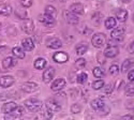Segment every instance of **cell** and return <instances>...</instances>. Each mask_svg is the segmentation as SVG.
Returning <instances> with one entry per match:
<instances>
[{"instance_id":"obj_1","label":"cell","mask_w":134,"mask_h":120,"mask_svg":"<svg viewBox=\"0 0 134 120\" xmlns=\"http://www.w3.org/2000/svg\"><path fill=\"white\" fill-rule=\"evenodd\" d=\"M24 104L30 112H38L39 110H41L43 103L38 99H28L25 101Z\"/></svg>"},{"instance_id":"obj_2","label":"cell","mask_w":134,"mask_h":120,"mask_svg":"<svg viewBox=\"0 0 134 120\" xmlns=\"http://www.w3.org/2000/svg\"><path fill=\"white\" fill-rule=\"evenodd\" d=\"M106 42V37L104 33H96L93 35L92 39H91V43L92 45L97 48H101L103 47V45L105 44Z\"/></svg>"},{"instance_id":"obj_3","label":"cell","mask_w":134,"mask_h":120,"mask_svg":"<svg viewBox=\"0 0 134 120\" xmlns=\"http://www.w3.org/2000/svg\"><path fill=\"white\" fill-rule=\"evenodd\" d=\"M20 28L27 35L32 33V31L35 30V24H33V20L30 19V18L24 19L23 21H21V24H20Z\"/></svg>"},{"instance_id":"obj_4","label":"cell","mask_w":134,"mask_h":120,"mask_svg":"<svg viewBox=\"0 0 134 120\" xmlns=\"http://www.w3.org/2000/svg\"><path fill=\"white\" fill-rule=\"evenodd\" d=\"M20 89L23 90L24 92L27 93H32L39 89V85L37 83H32V82H26L24 84H21Z\"/></svg>"},{"instance_id":"obj_5","label":"cell","mask_w":134,"mask_h":120,"mask_svg":"<svg viewBox=\"0 0 134 120\" xmlns=\"http://www.w3.org/2000/svg\"><path fill=\"white\" fill-rule=\"evenodd\" d=\"M46 108L52 113H58L61 111V104L55 99H48L46 102Z\"/></svg>"},{"instance_id":"obj_6","label":"cell","mask_w":134,"mask_h":120,"mask_svg":"<svg viewBox=\"0 0 134 120\" xmlns=\"http://www.w3.org/2000/svg\"><path fill=\"white\" fill-rule=\"evenodd\" d=\"M39 20L43 25H45L47 27H53L55 26L56 24V20H55V17L51 16V15H47V14H44V15H40L39 16Z\"/></svg>"},{"instance_id":"obj_7","label":"cell","mask_w":134,"mask_h":120,"mask_svg":"<svg viewBox=\"0 0 134 120\" xmlns=\"http://www.w3.org/2000/svg\"><path fill=\"white\" fill-rule=\"evenodd\" d=\"M125 32H126V28L125 27H117V28H114V30L111 31V39L114 40H117V41H120L124 39V36H125Z\"/></svg>"},{"instance_id":"obj_8","label":"cell","mask_w":134,"mask_h":120,"mask_svg":"<svg viewBox=\"0 0 134 120\" xmlns=\"http://www.w3.org/2000/svg\"><path fill=\"white\" fill-rule=\"evenodd\" d=\"M46 46L52 49H58L62 46V42L58 38H49L46 41Z\"/></svg>"},{"instance_id":"obj_9","label":"cell","mask_w":134,"mask_h":120,"mask_svg":"<svg viewBox=\"0 0 134 120\" xmlns=\"http://www.w3.org/2000/svg\"><path fill=\"white\" fill-rule=\"evenodd\" d=\"M54 76H55V69H54L53 67L47 68L45 71L43 72V76H42L43 82L45 83V84L51 83V82H52V79L54 78Z\"/></svg>"},{"instance_id":"obj_10","label":"cell","mask_w":134,"mask_h":120,"mask_svg":"<svg viewBox=\"0 0 134 120\" xmlns=\"http://www.w3.org/2000/svg\"><path fill=\"white\" fill-rule=\"evenodd\" d=\"M53 59H54L55 62H57V63H64V62H66L69 60V55L65 52H58V53L54 54Z\"/></svg>"},{"instance_id":"obj_11","label":"cell","mask_w":134,"mask_h":120,"mask_svg":"<svg viewBox=\"0 0 134 120\" xmlns=\"http://www.w3.org/2000/svg\"><path fill=\"white\" fill-rule=\"evenodd\" d=\"M14 84V77L11 75H4L0 77V86L2 88H9Z\"/></svg>"},{"instance_id":"obj_12","label":"cell","mask_w":134,"mask_h":120,"mask_svg":"<svg viewBox=\"0 0 134 120\" xmlns=\"http://www.w3.org/2000/svg\"><path fill=\"white\" fill-rule=\"evenodd\" d=\"M103 54H104V56L106 58H114V57H116L118 54H119V49H118L117 46L110 45V46H108V47H106L104 49V53Z\"/></svg>"},{"instance_id":"obj_13","label":"cell","mask_w":134,"mask_h":120,"mask_svg":"<svg viewBox=\"0 0 134 120\" xmlns=\"http://www.w3.org/2000/svg\"><path fill=\"white\" fill-rule=\"evenodd\" d=\"M64 16H65V20H66V23H69L70 25H76V24H79V17H77L76 14L72 13L71 11L69 12V11H65L64 12Z\"/></svg>"},{"instance_id":"obj_14","label":"cell","mask_w":134,"mask_h":120,"mask_svg":"<svg viewBox=\"0 0 134 120\" xmlns=\"http://www.w3.org/2000/svg\"><path fill=\"white\" fill-rule=\"evenodd\" d=\"M65 87V81L63 78H57L52 83V90L54 91H59L61 89H63Z\"/></svg>"},{"instance_id":"obj_15","label":"cell","mask_w":134,"mask_h":120,"mask_svg":"<svg viewBox=\"0 0 134 120\" xmlns=\"http://www.w3.org/2000/svg\"><path fill=\"white\" fill-rule=\"evenodd\" d=\"M84 10L85 9H84V5L82 3H73L70 7V11L72 13L76 14V15H83L85 13Z\"/></svg>"},{"instance_id":"obj_16","label":"cell","mask_w":134,"mask_h":120,"mask_svg":"<svg viewBox=\"0 0 134 120\" xmlns=\"http://www.w3.org/2000/svg\"><path fill=\"white\" fill-rule=\"evenodd\" d=\"M116 18L120 23H125L128 18V11L125 9H118L116 11Z\"/></svg>"},{"instance_id":"obj_17","label":"cell","mask_w":134,"mask_h":120,"mask_svg":"<svg viewBox=\"0 0 134 120\" xmlns=\"http://www.w3.org/2000/svg\"><path fill=\"white\" fill-rule=\"evenodd\" d=\"M16 107H17V104L15 102H7L2 106V112L4 114H11Z\"/></svg>"},{"instance_id":"obj_18","label":"cell","mask_w":134,"mask_h":120,"mask_svg":"<svg viewBox=\"0 0 134 120\" xmlns=\"http://www.w3.org/2000/svg\"><path fill=\"white\" fill-rule=\"evenodd\" d=\"M21 45H23L25 50H28V52H30V50H32L33 48H35V43H33L32 39H30V38L24 39L23 41H21Z\"/></svg>"},{"instance_id":"obj_19","label":"cell","mask_w":134,"mask_h":120,"mask_svg":"<svg viewBox=\"0 0 134 120\" xmlns=\"http://www.w3.org/2000/svg\"><path fill=\"white\" fill-rule=\"evenodd\" d=\"M16 64V60L13 58V57H5L2 61V67L3 69H10V68H12L14 67V65Z\"/></svg>"},{"instance_id":"obj_20","label":"cell","mask_w":134,"mask_h":120,"mask_svg":"<svg viewBox=\"0 0 134 120\" xmlns=\"http://www.w3.org/2000/svg\"><path fill=\"white\" fill-rule=\"evenodd\" d=\"M13 12V9L10 4H2L0 7V14L3 16H9Z\"/></svg>"},{"instance_id":"obj_21","label":"cell","mask_w":134,"mask_h":120,"mask_svg":"<svg viewBox=\"0 0 134 120\" xmlns=\"http://www.w3.org/2000/svg\"><path fill=\"white\" fill-rule=\"evenodd\" d=\"M133 64H134V62H133L132 59H126L121 64V72L122 73H127L133 67Z\"/></svg>"},{"instance_id":"obj_22","label":"cell","mask_w":134,"mask_h":120,"mask_svg":"<svg viewBox=\"0 0 134 120\" xmlns=\"http://www.w3.org/2000/svg\"><path fill=\"white\" fill-rule=\"evenodd\" d=\"M90 105H91V107L93 108L94 111L98 112L99 110H101V108H102L105 104H104V102H103L101 99H96V100L91 101V104H90Z\"/></svg>"},{"instance_id":"obj_23","label":"cell","mask_w":134,"mask_h":120,"mask_svg":"<svg viewBox=\"0 0 134 120\" xmlns=\"http://www.w3.org/2000/svg\"><path fill=\"white\" fill-rule=\"evenodd\" d=\"M33 65H35V69L37 70H43L46 65V60L44 58H38L33 63Z\"/></svg>"},{"instance_id":"obj_24","label":"cell","mask_w":134,"mask_h":120,"mask_svg":"<svg viewBox=\"0 0 134 120\" xmlns=\"http://www.w3.org/2000/svg\"><path fill=\"white\" fill-rule=\"evenodd\" d=\"M104 25L106 29H114L116 27V19L114 17H107L104 21Z\"/></svg>"},{"instance_id":"obj_25","label":"cell","mask_w":134,"mask_h":120,"mask_svg":"<svg viewBox=\"0 0 134 120\" xmlns=\"http://www.w3.org/2000/svg\"><path fill=\"white\" fill-rule=\"evenodd\" d=\"M88 50V45L87 43H81L76 46V54L77 55H84L86 54V52Z\"/></svg>"},{"instance_id":"obj_26","label":"cell","mask_w":134,"mask_h":120,"mask_svg":"<svg viewBox=\"0 0 134 120\" xmlns=\"http://www.w3.org/2000/svg\"><path fill=\"white\" fill-rule=\"evenodd\" d=\"M12 52H13V55L16 56L17 58H19V59L25 58V52H24V49L21 48V47L16 46V47H14V48L12 49Z\"/></svg>"},{"instance_id":"obj_27","label":"cell","mask_w":134,"mask_h":120,"mask_svg":"<svg viewBox=\"0 0 134 120\" xmlns=\"http://www.w3.org/2000/svg\"><path fill=\"white\" fill-rule=\"evenodd\" d=\"M25 114V110H24V107H21V106H17L15 110L11 113V115H12L15 119H17V118H19V117H21Z\"/></svg>"},{"instance_id":"obj_28","label":"cell","mask_w":134,"mask_h":120,"mask_svg":"<svg viewBox=\"0 0 134 120\" xmlns=\"http://www.w3.org/2000/svg\"><path fill=\"white\" fill-rule=\"evenodd\" d=\"M15 15L19 19H26L27 18V11L21 9V8H17L15 10Z\"/></svg>"},{"instance_id":"obj_29","label":"cell","mask_w":134,"mask_h":120,"mask_svg":"<svg viewBox=\"0 0 134 120\" xmlns=\"http://www.w3.org/2000/svg\"><path fill=\"white\" fill-rule=\"evenodd\" d=\"M45 14L56 17V15H57V10L53 5H47V7H45Z\"/></svg>"},{"instance_id":"obj_30","label":"cell","mask_w":134,"mask_h":120,"mask_svg":"<svg viewBox=\"0 0 134 120\" xmlns=\"http://www.w3.org/2000/svg\"><path fill=\"white\" fill-rule=\"evenodd\" d=\"M87 78H88V75H87V73H85V72H81L79 75L76 76V81H77V83H79V84H84V83H86Z\"/></svg>"},{"instance_id":"obj_31","label":"cell","mask_w":134,"mask_h":120,"mask_svg":"<svg viewBox=\"0 0 134 120\" xmlns=\"http://www.w3.org/2000/svg\"><path fill=\"white\" fill-rule=\"evenodd\" d=\"M102 18H103V15L100 13V12H96V13L92 15V21H93L96 25H100V24H101Z\"/></svg>"},{"instance_id":"obj_32","label":"cell","mask_w":134,"mask_h":120,"mask_svg":"<svg viewBox=\"0 0 134 120\" xmlns=\"http://www.w3.org/2000/svg\"><path fill=\"white\" fill-rule=\"evenodd\" d=\"M103 87H104V82L102 79H98L92 83V88L94 90H100V89H102Z\"/></svg>"},{"instance_id":"obj_33","label":"cell","mask_w":134,"mask_h":120,"mask_svg":"<svg viewBox=\"0 0 134 120\" xmlns=\"http://www.w3.org/2000/svg\"><path fill=\"white\" fill-rule=\"evenodd\" d=\"M125 92H126V95H128V96L134 95V84H129V85L126 87Z\"/></svg>"},{"instance_id":"obj_34","label":"cell","mask_w":134,"mask_h":120,"mask_svg":"<svg viewBox=\"0 0 134 120\" xmlns=\"http://www.w3.org/2000/svg\"><path fill=\"white\" fill-rule=\"evenodd\" d=\"M92 73H93V76H94V77H97V78H101L102 76H103V74H104L103 70L101 68H99V67L94 68L93 71H92Z\"/></svg>"},{"instance_id":"obj_35","label":"cell","mask_w":134,"mask_h":120,"mask_svg":"<svg viewBox=\"0 0 134 120\" xmlns=\"http://www.w3.org/2000/svg\"><path fill=\"white\" fill-rule=\"evenodd\" d=\"M119 73V67L117 64H113V65H110V68H109V74L111 76H115Z\"/></svg>"},{"instance_id":"obj_36","label":"cell","mask_w":134,"mask_h":120,"mask_svg":"<svg viewBox=\"0 0 134 120\" xmlns=\"http://www.w3.org/2000/svg\"><path fill=\"white\" fill-rule=\"evenodd\" d=\"M82 112V106L80 104H73L71 106V113L72 114H80Z\"/></svg>"},{"instance_id":"obj_37","label":"cell","mask_w":134,"mask_h":120,"mask_svg":"<svg viewBox=\"0 0 134 120\" xmlns=\"http://www.w3.org/2000/svg\"><path fill=\"white\" fill-rule=\"evenodd\" d=\"M75 65H76L77 68L82 69V68H84L85 65H86V60H85L84 58H80V59H77V60H76V62H75Z\"/></svg>"},{"instance_id":"obj_38","label":"cell","mask_w":134,"mask_h":120,"mask_svg":"<svg viewBox=\"0 0 134 120\" xmlns=\"http://www.w3.org/2000/svg\"><path fill=\"white\" fill-rule=\"evenodd\" d=\"M113 90H114V86L111 85V84H108L106 87H104V93H106V94H110L111 92H113Z\"/></svg>"},{"instance_id":"obj_39","label":"cell","mask_w":134,"mask_h":120,"mask_svg":"<svg viewBox=\"0 0 134 120\" xmlns=\"http://www.w3.org/2000/svg\"><path fill=\"white\" fill-rule=\"evenodd\" d=\"M98 112H99V114L101 115V116H102V115H107V114L109 113V107L106 106V105H104V106L101 108V110H99Z\"/></svg>"},{"instance_id":"obj_40","label":"cell","mask_w":134,"mask_h":120,"mask_svg":"<svg viewBox=\"0 0 134 120\" xmlns=\"http://www.w3.org/2000/svg\"><path fill=\"white\" fill-rule=\"evenodd\" d=\"M32 1L33 0H20V3L24 8H29L32 5Z\"/></svg>"},{"instance_id":"obj_41","label":"cell","mask_w":134,"mask_h":120,"mask_svg":"<svg viewBox=\"0 0 134 120\" xmlns=\"http://www.w3.org/2000/svg\"><path fill=\"white\" fill-rule=\"evenodd\" d=\"M128 79L130 82H134V70H131L129 73H128Z\"/></svg>"},{"instance_id":"obj_42","label":"cell","mask_w":134,"mask_h":120,"mask_svg":"<svg viewBox=\"0 0 134 120\" xmlns=\"http://www.w3.org/2000/svg\"><path fill=\"white\" fill-rule=\"evenodd\" d=\"M128 50H129L130 54H134V40L130 43V45H129V47H128Z\"/></svg>"},{"instance_id":"obj_43","label":"cell","mask_w":134,"mask_h":120,"mask_svg":"<svg viewBox=\"0 0 134 120\" xmlns=\"http://www.w3.org/2000/svg\"><path fill=\"white\" fill-rule=\"evenodd\" d=\"M122 85H124V81H118V86H117V89H118V90L121 88L120 86H122Z\"/></svg>"},{"instance_id":"obj_44","label":"cell","mask_w":134,"mask_h":120,"mask_svg":"<svg viewBox=\"0 0 134 120\" xmlns=\"http://www.w3.org/2000/svg\"><path fill=\"white\" fill-rule=\"evenodd\" d=\"M122 118H124V119H133L134 116H132V115H127V116H124Z\"/></svg>"},{"instance_id":"obj_45","label":"cell","mask_w":134,"mask_h":120,"mask_svg":"<svg viewBox=\"0 0 134 120\" xmlns=\"http://www.w3.org/2000/svg\"><path fill=\"white\" fill-rule=\"evenodd\" d=\"M122 1L126 2V3H128V2H130V1H131V0H122Z\"/></svg>"},{"instance_id":"obj_46","label":"cell","mask_w":134,"mask_h":120,"mask_svg":"<svg viewBox=\"0 0 134 120\" xmlns=\"http://www.w3.org/2000/svg\"><path fill=\"white\" fill-rule=\"evenodd\" d=\"M60 1H61V2H64V1H66V0H60Z\"/></svg>"},{"instance_id":"obj_47","label":"cell","mask_w":134,"mask_h":120,"mask_svg":"<svg viewBox=\"0 0 134 120\" xmlns=\"http://www.w3.org/2000/svg\"><path fill=\"white\" fill-rule=\"evenodd\" d=\"M132 17H133V21H134V14H133V16H132Z\"/></svg>"},{"instance_id":"obj_48","label":"cell","mask_w":134,"mask_h":120,"mask_svg":"<svg viewBox=\"0 0 134 120\" xmlns=\"http://www.w3.org/2000/svg\"><path fill=\"white\" fill-rule=\"evenodd\" d=\"M2 1H4V0H0V2H2Z\"/></svg>"},{"instance_id":"obj_49","label":"cell","mask_w":134,"mask_h":120,"mask_svg":"<svg viewBox=\"0 0 134 120\" xmlns=\"http://www.w3.org/2000/svg\"><path fill=\"white\" fill-rule=\"evenodd\" d=\"M52 1H55V0H52Z\"/></svg>"}]
</instances>
